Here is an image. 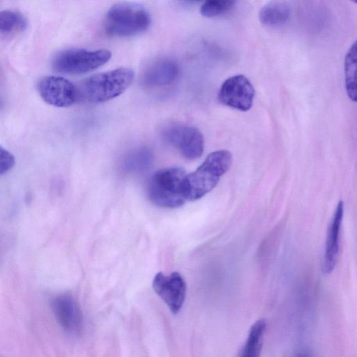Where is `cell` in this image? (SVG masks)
<instances>
[{
	"label": "cell",
	"instance_id": "cell-1",
	"mask_svg": "<svg viewBox=\"0 0 357 357\" xmlns=\"http://www.w3.org/2000/svg\"><path fill=\"white\" fill-rule=\"evenodd\" d=\"M135 72L127 67L93 75L77 86L78 100L102 103L122 94L133 82Z\"/></svg>",
	"mask_w": 357,
	"mask_h": 357
},
{
	"label": "cell",
	"instance_id": "cell-2",
	"mask_svg": "<svg viewBox=\"0 0 357 357\" xmlns=\"http://www.w3.org/2000/svg\"><path fill=\"white\" fill-rule=\"evenodd\" d=\"M232 155L227 150L211 153L197 169L185 176L183 191L186 200L196 201L211 192L229 169Z\"/></svg>",
	"mask_w": 357,
	"mask_h": 357
},
{
	"label": "cell",
	"instance_id": "cell-3",
	"mask_svg": "<svg viewBox=\"0 0 357 357\" xmlns=\"http://www.w3.org/2000/svg\"><path fill=\"white\" fill-rule=\"evenodd\" d=\"M186 174L180 167H168L155 172L149 178L146 194L155 205L169 208L182 206L187 200L183 191Z\"/></svg>",
	"mask_w": 357,
	"mask_h": 357
},
{
	"label": "cell",
	"instance_id": "cell-4",
	"mask_svg": "<svg viewBox=\"0 0 357 357\" xmlns=\"http://www.w3.org/2000/svg\"><path fill=\"white\" fill-rule=\"evenodd\" d=\"M150 24L151 17L144 7L136 3L121 2L107 11L105 30L112 37H129L143 33Z\"/></svg>",
	"mask_w": 357,
	"mask_h": 357
},
{
	"label": "cell",
	"instance_id": "cell-5",
	"mask_svg": "<svg viewBox=\"0 0 357 357\" xmlns=\"http://www.w3.org/2000/svg\"><path fill=\"white\" fill-rule=\"evenodd\" d=\"M112 57L105 49L88 50L73 48L58 52L52 59L54 71L67 75H81L91 72L106 63Z\"/></svg>",
	"mask_w": 357,
	"mask_h": 357
},
{
	"label": "cell",
	"instance_id": "cell-6",
	"mask_svg": "<svg viewBox=\"0 0 357 357\" xmlns=\"http://www.w3.org/2000/svg\"><path fill=\"white\" fill-rule=\"evenodd\" d=\"M164 137L186 159H197L204 152V136L195 127L174 124L165 130Z\"/></svg>",
	"mask_w": 357,
	"mask_h": 357
},
{
	"label": "cell",
	"instance_id": "cell-7",
	"mask_svg": "<svg viewBox=\"0 0 357 357\" xmlns=\"http://www.w3.org/2000/svg\"><path fill=\"white\" fill-rule=\"evenodd\" d=\"M255 89L243 75H236L227 79L218 92L219 102L242 112L249 110L253 104Z\"/></svg>",
	"mask_w": 357,
	"mask_h": 357
},
{
	"label": "cell",
	"instance_id": "cell-8",
	"mask_svg": "<svg viewBox=\"0 0 357 357\" xmlns=\"http://www.w3.org/2000/svg\"><path fill=\"white\" fill-rule=\"evenodd\" d=\"M41 98L57 107H68L78 100L77 86L60 76H45L38 84Z\"/></svg>",
	"mask_w": 357,
	"mask_h": 357
},
{
	"label": "cell",
	"instance_id": "cell-9",
	"mask_svg": "<svg viewBox=\"0 0 357 357\" xmlns=\"http://www.w3.org/2000/svg\"><path fill=\"white\" fill-rule=\"evenodd\" d=\"M153 288L173 314L179 312L187 289L185 282L179 273L173 272L169 275L158 273L153 280Z\"/></svg>",
	"mask_w": 357,
	"mask_h": 357
},
{
	"label": "cell",
	"instance_id": "cell-10",
	"mask_svg": "<svg viewBox=\"0 0 357 357\" xmlns=\"http://www.w3.org/2000/svg\"><path fill=\"white\" fill-rule=\"evenodd\" d=\"M54 317L61 327L70 334H78L82 327L83 318L75 298L68 293L59 294L51 303Z\"/></svg>",
	"mask_w": 357,
	"mask_h": 357
},
{
	"label": "cell",
	"instance_id": "cell-11",
	"mask_svg": "<svg viewBox=\"0 0 357 357\" xmlns=\"http://www.w3.org/2000/svg\"><path fill=\"white\" fill-rule=\"evenodd\" d=\"M344 216V203L340 201L328 225L322 263L324 274H330L336 266L340 252V234Z\"/></svg>",
	"mask_w": 357,
	"mask_h": 357
},
{
	"label": "cell",
	"instance_id": "cell-12",
	"mask_svg": "<svg viewBox=\"0 0 357 357\" xmlns=\"http://www.w3.org/2000/svg\"><path fill=\"white\" fill-rule=\"evenodd\" d=\"M178 73V66L174 61L167 59L160 60L148 68L144 81L150 86H165L173 82Z\"/></svg>",
	"mask_w": 357,
	"mask_h": 357
},
{
	"label": "cell",
	"instance_id": "cell-13",
	"mask_svg": "<svg viewBox=\"0 0 357 357\" xmlns=\"http://www.w3.org/2000/svg\"><path fill=\"white\" fill-rule=\"evenodd\" d=\"M289 17L290 8L287 3L282 1H273L266 4L259 13L260 22L268 26L282 25Z\"/></svg>",
	"mask_w": 357,
	"mask_h": 357
},
{
	"label": "cell",
	"instance_id": "cell-14",
	"mask_svg": "<svg viewBox=\"0 0 357 357\" xmlns=\"http://www.w3.org/2000/svg\"><path fill=\"white\" fill-rule=\"evenodd\" d=\"M266 328V322L262 319H259L252 326L246 342L241 351V356L257 357L260 355Z\"/></svg>",
	"mask_w": 357,
	"mask_h": 357
},
{
	"label": "cell",
	"instance_id": "cell-15",
	"mask_svg": "<svg viewBox=\"0 0 357 357\" xmlns=\"http://www.w3.org/2000/svg\"><path fill=\"white\" fill-rule=\"evenodd\" d=\"M153 159V153L146 147H141L132 151L126 157L123 169L129 173L140 172L151 165Z\"/></svg>",
	"mask_w": 357,
	"mask_h": 357
},
{
	"label": "cell",
	"instance_id": "cell-16",
	"mask_svg": "<svg viewBox=\"0 0 357 357\" xmlns=\"http://www.w3.org/2000/svg\"><path fill=\"white\" fill-rule=\"evenodd\" d=\"M356 43L350 47L344 59L345 86L349 98L356 101Z\"/></svg>",
	"mask_w": 357,
	"mask_h": 357
},
{
	"label": "cell",
	"instance_id": "cell-17",
	"mask_svg": "<svg viewBox=\"0 0 357 357\" xmlns=\"http://www.w3.org/2000/svg\"><path fill=\"white\" fill-rule=\"evenodd\" d=\"M27 25L24 17L19 12L13 10L0 11V31L10 33L21 31L26 29Z\"/></svg>",
	"mask_w": 357,
	"mask_h": 357
},
{
	"label": "cell",
	"instance_id": "cell-18",
	"mask_svg": "<svg viewBox=\"0 0 357 357\" xmlns=\"http://www.w3.org/2000/svg\"><path fill=\"white\" fill-rule=\"evenodd\" d=\"M201 14L207 17L221 15L231 9L237 0H204Z\"/></svg>",
	"mask_w": 357,
	"mask_h": 357
},
{
	"label": "cell",
	"instance_id": "cell-19",
	"mask_svg": "<svg viewBox=\"0 0 357 357\" xmlns=\"http://www.w3.org/2000/svg\"><path fill=\"white\" fill-rule=\"evenodd\" d=\"M14 155L0 146V175L9 172L15 165Z\"/></svg>",
	"mask_w": 357,
	"mask_h": 357
},
{
	"label": "cell",
	"instance_id": "cell-20",
	"mask_svg": "<svg viewBox=\"0 0 357 357\" xmlns=\"http://www.w3.org/2000/svg\"><path fill=\"white\" fill-rule=\"evenodd\" d=\"M185 3H195L198 1H203L204 0H183Z\"/></svg>",
	"mask_w": 357,
	"mask_h": 357
},
{
	"label": "cell",
	"instance_id": "cell-21",
	"mask_svg": "<svg viewBox=\"0 0 357 357\" xmlns=\"http://www.w3.org/2000/svg\"><path fill=\"white\" fill-rule=\"evenodd\" d=\"M351 1H352L354 3H356V0H351Z\"/></svg>",
	"mask_w": 357,
	"mask_h": 357
}]
</instances>
